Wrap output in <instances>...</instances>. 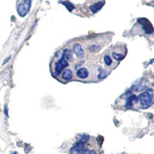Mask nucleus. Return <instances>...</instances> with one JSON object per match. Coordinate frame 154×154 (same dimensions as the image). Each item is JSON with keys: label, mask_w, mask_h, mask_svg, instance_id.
<instances>
[{"label": "nucleus", "mask_w": 154, "mask_h": 154, "mask_svg": "<svg viewBox=\"0 0 154 154\" xmlns=\"http://www.w3.org/2000/svg\"><path fill=\"white\" fill-rule=\"evenodd\" d=\"M153 91L152 89H149L143 92L137 97V101L140 103L143 109H147L150 107L153 102Z\"/></svg>", "instance_id": "f257e3e1"}, {"label": "nucleus", "mask_w": 154, "mask_h": 154, "mask_svg": "<svg viewBox=\"0 0 154 154\" xmlns=\"http://www.w3.org/2000/svg\"><path fill=\"white\" fill-rule=\"evenodd\" d=\"M31 8V0H23L19 4L17 7L18 14L21 17H24L28 14Z\"/></svg>", "instance_id": "f03ea898"}, {"label": "nucleus", "mask_w": 154, "mask_h": 154, "mask_svg": "<svg viewBox=\"0 0 154 154\" xmlns=\"http://www.w3.org/2000/svg\"><path fill=\"white\" fill-rule=\"evenodd\" d=\"M87 151L85 143L77 141L70 149V154H86Z\"/></svg>", "instance_id": "7ed1b4c3"}, {"label": "nucleus", "mask_w": 154, "mask_h": 154, "mask_svg": "<svg viewBox=\"0 0 154 154\" xmlns=\"http://www.w3.org/2000/svg\"><path fill=\"white\" fill-rule=\"evenodd\" d=\"M67 66H68V62H67V60H66L65 58L63 57V56H62V57L60 58V60L55 63V75H58L59 74H60V72H62V70H63V69L66 68Z\"/></svg>", "instance_id": "20e7f679"}, {"label": "nucleus", "mask_w": 154, "mask_h": 154, "mask_svg": "<svg viewBox=\"0 0 154 154\" xmlns=\"http://www.w3.org/2000/svg\"><path fill=\"white\" fill-rule=\"evenodd\" d=\"M138 22L142 25L143 29L146 33L152 34L153 32V28H152V24L149 20H147L145 18H142V19H139Z\"/></svg>", "instance_id": "39448f33"}, {"label": "nucleus", "mask_w": 154, "mask_h": 154, "mask_svg": "<svg viewBox=\"0 0 154 154\" xmlns=\"http://www.w3.org/2000/svg\"><path fill=\"white\" fill-rule=\"evenodd\" d=\"M72 49H73V52L75 54V56H76L78 58H82L83 56H84V52H83V49H82V46H81L79 44L76 43L75 44V45H73Z\"/></svg>", "instance_id": "423d86ee"}, {"label": "nucleus", "mask_w": 154, "mask_h": 154, "mask_svg": "<svg viewBox=\"0 0 154 154\" xmlns=\"http://www.w3.org/2000/svg\"><path fill=\"white\" fill-rule=\"evenodd\" d=\"M137 102V96H136L135 95H131V96H128L126 101V108H131Z\"/></svg>", "instance_id": "0eeeda50"}, {"label": "nucleus", "mask_w": 154, "mask_h": 154, "mask_svg": "<svg viewBox=\"0 0 154 154\" xmlns=\"http://www.w3.org/2000/svg\"><path fill=\"white\" fill-rule=\"evenodd\" d=\"M146 81L144 79H142L140 82H135V84L133 85V89L137 90V91H141V90H144L146 88Z\"/></svg>", "instance_id": "6e6552de"}, {"label": "nucleus", "mask_w": 154, "mask_h": 154, "mask_svg": "<svg viewBox=\"0 0 154 154\" xmlns=\"http://www.w3.org/2000/svg\"><path fill=\"white\" fill-rule=\"evenodd\" d=\"M76 75L80 79H86L89 75V72L86 68H79L77 70Z\"/></svg>", "instance_id": "1a4fd4ad"}, {"label": "nucleus", "mask_w": 154, "mask_h": 154, "mask_svg": "<svg viewBox=\"0 0 154 154\" xmlns=\"http://www.w3.org/2000/svg\"><path fill=\"white\" fill-rule=\"evenodd\" d=\"M103 5H104V2H96V3L90 5L89 9H90V10H91V12H93V13H96V12H99V11L103 8Z\"/></svg>", "instance_id": "9d476101"}, {"label": "nucleus", "mask_w": 154, "mask_h": 154, "mask_svg": "<svg viewBox=\"0 0 154 154\" xmlns=\"http://www.w3.org/2000/svg\"><path fill=\"white\" fill-rule=\"evenodd\" d=\"M62 77H63V79H65V80H69V79H72V71L70 69H64V71H63Z\"/></svg>", "instance_id": "9b49d317"}, {"label": "nucleus", "mask_w": 154, "mask_h": 154, "mask_svg": "<svg viewBox=\"0 0 154 154\" xmlns=\"http://www.w3.org/2000/svg\"><path fill=\"white\" fill-rule=\"evenodd\" d=\"M63 56L66 60H69V61L72 60V52L69 49H66L63 52Z\"/></svg>", "instance_id": "f8f14e48"}, {"label": "nucleus", "mask_w": 154, "mask_h": 154, "mask_svg": "<svg viewBox=\"0 0 154 154\" xmlns=\"http://www.w3.org/2000/svg\"><path fill=\"white\" fill-rule=\"evenodd\" d=\"M61 3L65 5L66 7V9H68L69 12H72V9H74V5H72V4L70 3L69 2H61Z\"/></svg>", "instance_id": "ddd939ff"}, {"label": "nucleus", "mask_w": 154, "mask_h": 154, "mask_svg": "<svg viewBox=\"0 0 154 154\" xmlns=\"http://www.w3.org/2000/svg\"><path fill=\"white\" fill-rule=\"evenodd\" d=\"M89 137L88 136V135L82 134V135H80V137H79L78 141H81V142L86 143V142L89 140Z\"/></svg>", "instance_id": "4468645a"}, {"label": "nucleus", "mask_w": 154, "mask_h": 154, "mask_svg": "<svg viewBox=\"0 0 154 154\" xmlns=\"http://www.w3.org/2000/svg\"><path fill=\"white\" fill-rule=\"evenodd\" d=\"M104 63L106 66H110L112 64V60H111V57L109 56H105L103 58Z\"/></svg>", "instance_id": "2eb2a0df"}, {"label": "nucleus", "mask_w": 154, "mask_h": 154, "mask_svg": "<svg viewBox=\"0 0 154 154\" xmlns=\"http://www.w3.org/2000/svg\"><path fill=\"white\" fill-rule=\"evenodd\" d=\"M112 57H113L116 60H118V61H120V60H122L123 59V55L119 54V53H112Z\"/></svg>", "instance_id": "dca6fc26"}, {"label": "nucleus", "mask_w": 154, "mask_h": 154, "mask_svg": "<svg viewBox=\"0 0 154 154\" xmlns=\"http://www.w3.org/2000/svg\"><path fill=\"white\" fill-rule=\"evenodd\" d=\"M106 75L107 73L105 72V70L100 69V73L98 75V78H100V79H103V78H105L106 76Z\"/></svg>", "instance_id": "f3484780"}, {"label": "nucleus", "mask_w": 154, "mask_h": 154, "mask_svg": "<svg viewBox=\"0 0 154 154\" xmlns=\"http://www.w3.org/2000/svg\"><path fill=\"white\" fill-rule=\"evenodd\" d=\"M86 154H96V152L94 150H89L87 151Z\"/></svg>", "instance_id": "a211bd4d"}, {"label": "nucleus", "mask_w": 154, "mask_h": 154, "mask_svg": "<svg viewBox=\"0 0 154 154\" xmlns=\"http://www.w3.org/2000/svg\"><path fill=\"white\" fill-rule=\"evenodd\" d=\"M10 57H11V56H9V57H8V59H7V60H5V61H4V62H3V65H4V64H5V63H7V62H8V61H9V60H10Z\"/></svg>", "instance_id": "6ab92c4d"}, {"label": "nucleus", "mask_w": 154, "mask_h": 154, "mask_svg": "<svg viewBox=\"0 0 154 154\" xmlns=\"http://www.w3.org/2000/svg\"><path fill=\"white\" fill-rule=\"evenodd\" d=\"M8 112V111H7V106H5V115L8 116V112Z\"/></svg>", "instance_id": "aec40b11"}, {"label": "nucleus", "mask_w": 154, "mask_h": 154, "mask_svg": "<svg viewBox=\"0 0 154 154\" xmlns=\"http://www.w3.org/2000/svg\"><path fill=\"white\" fill-rule=\"evenodd\" d=\"M12 154H19L17 152H13Z\"/></svg>", "instance_id": "412c9836"}]
</instances>
